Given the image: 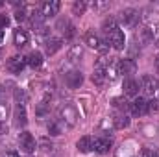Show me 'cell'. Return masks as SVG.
Segmentation results:
<instances>
[{"label": "cell", "instance_id": "1", "mask_svg": "<svg viewBox=\"0 0 159 157\" xmlns=\"http://www.w3.org/2000/svg\"><path fill=\"white\" fill-rule=\"evenodd\" d=\"M57 115H59V122L65 124V126H69V128H74L76 122H78V118H80L78 109H76L72 104H63V105L59 107Z\"/></svg>", "mask_w": 159, "mask_h": 157}, {"label": "cell", "instance_id": "2", "mask_svg": "<svg viewBox=\"0 0 159 157\" xmlns=\"http://www.w3.org/2000/svg\"><path fill=\"white\" fill-rule=\"evenodd\" d=\"M107 63H109L107 57H100L98 63L94 65V70H93V76H91V78H93V83L98 85V87H104V85L107 83V74H106Z\"/></svg>", "mask_w": 159, "mask_h": 157}, {"label": "cell", "instance_id": "3", "mask_svg": "<svg viewBox=\"0 0 159 157\" xmlns=\"http://www.w3.org/2000/svg\"><path fill=\"white\" fill-rule=\"evenodd\" d=\"M139 87H141V91H143L144 96H152V98H156V94L159 92L157 78H154V76H150V74H144V76L141 78Z\"/></svg>", "mask_w": 159, "mask_h": 157}, {"label": "cell", "instance_id": "4", "mask_svg": "<svg viewBox=\"0 0 159 157\" xmlns=\"http://www.w3.org/2000/svg\"><path fill=\"white\" fill-rule=\"evenodd\" d=\"M106 43H107V46H113L115 50H122L124 44H126L124 32L120 28H115L111 32H106Z\"/></svg>", "mask_w": 159, "mask_h": 157}, {"label": "cell", "instance_id": "5", "mask_svg": "<svg viewBox=\"0 0 159 157\" xmlns=\"http://www.w3.org/2000/svg\"><path fill=\"white\" fill-rule=\"evenodd\" d=\"M139 154H141V146L133 139L124 141L120 144V148L117 150V157H139Z\"/></svg>", "mask_w": 159, "mask_h": 157}, {"label": "cell", "instance_id": "6", "mask_svg": "<svg viewBox=\"0 0 159 157\" xmlns=\"http://www.w3.org/2000/svg\"><path fill=\"white\" fill-rule=\"evenodd\" d=\"M120 22L124 24V26H128V28H135L137 24H139V20H141V13L137 11V9H133V7H126L124 11H120Z\"/></svg>", "mask_w": 159, "mask_h": 157}, {"label": "cell", "instance_id": "7", "mask_svg": "<svg viewBox=\"0 0 159 157\" xmlns=\"http://www.w3.org/2000/svg\"><path fill=\"white\" fill-rule=\"evenodd\" d=\"M83 41H85V44L87 46H91V48H94V50H98L102 56L109 50V46H107V43H104V41L100 39L94 32H87L85 34V37H83Z\"/></svg>", "mask_w": 159, "mask_h": 157}, {"label": "cell", "instance_id": "8", "mask_svg": "<svg viewBox=\"0 0 159 157\" xmlns=\"http://www.w3.org/2000/svg\"><path fill=\"white\" fill-rule=\"evenodd\" d=\"M19 146L24 154H34L35 148H37V142H35V139L30 131H22L19 135Z\"/></svg>", "mask_w": 159, "mask_h": 157}, {"label": "cell", "instance_id": "9", "mask_svg": "<svg viewBox=\"0 0 159 157\" xmlns=\"http://www.w3.org/2000/svg\"><path fill=\"white\" fill-rule=\"evenodd\" d=\"M26 65H28V63H26V57H22V56H13V57L7 59V65H6V67H7V70H9L11 74H20Z\"/></svg>", "mask_w": 159, "mask_h": 157}, {"label": "cell", "instance_id": "10", "mask_svg": "<svg viewBox=\"0 0 159 157\" xmlns=\"http://www.w3.org/2000/svg\"><path fill=\"white\" fill-rule=\"evenodd\" d=\"M111 144H113V141H111V137H107V135H102V137L93 139V150H94L96 154H107L109 148H111Z\"/></svg>", "mask_w": 159, "mask_h": 157}, {"label": "cell", "instance_id": "11", "mask_svg": "<svg viewBox=\"0 0 159 157\" xmlns=\"http://www.w3.org/2000/svg\"><path fill=\"white\" fill-rule=\"evenodd\" d=\"M137 72V63L131 59V57H126V59H119V74L129 78Z\"/></svg>", "mask_w": 159, "mask_h": 157}, {"label": "cell", "instance_id": "12", "mask_svg": "<svg viewBox=\"0 0 159 157\" xmlns=\"http://www.w3.org/2000/svg\"><path fill=\"white\" fill-rule=\"evenodd\" d=\"M56 28L61 32V35H63L65 39H72V37L76 35V28H74V24H72L69 19H59L57 24H56Z\"/></svg>", "mask_w": 159, "mask_h": 157}, {"label": "cell", "instance_id": "13", "mask_svg": "<svg viewBox=\"0 0 159 157\" xmlns=\"http://www.w3.org/2000/svg\"><path fill=\"white\" fill-rule=\"evenodd\" d=\"M129 111H131V115H135V117H144V115L148 113V102L139 96V98H135V100L129 104Z\"/></svg>", "mask_w": 159, "mask_h": 157}, {"label": "cell", "instance_id": "14", "mask_svg": "<svg viewBox=\"0 0 159 157\" xmlns=\"http://www.w3.org/2000/svg\"><path fill=\"white\" fill-rule=\"evenodd\" d=\"M81 83H83V74L80 70H69L65 74V85L69 89H78Z\"/></svg>", "mask_w": 159, "mask_h": 157}, {"label": "cell", "instance_id": "15", "mask_svg": "<svg viewBox=\"0 0 159 157\" xmlns=\"http://www.w3.org/2000/svg\"><path fill=\"white\" fill-rule=\"evenodd\" d=\"M59 7H61V2H59V0H48V2H44V4L41 6V13H43L44 19H48V17L57 15Z\"/></svg>", "mask_w": 159, "mask_h": 157}, {"label": "cell", "instance_id": "16", "mask_svg": "<svg viewBox=\"0 0 159 157\" xmlns=\"http://www.w3.org/2000/svg\"><path fill=\"white\" fill-rule=\"evenodd\" d=\"M26 122H28V118H26V107L24 105H17L15 107V111H13V124H15V128H24L26 126Z\"/></svg>", "mask_w": 159, "mask_h": 157}, {"label": "cell", "instance_id": "17", "mask_svg": "<svg viewBox=\"0 0 159 157\" xmlns=\"http://www.w3.org/2000/svg\"><path fill=\"white\" fill-rule=\"evenodd\" d=\"M135 41H139V44H150V43H154L150 26H141L137 30V34H135Z\"/></svg>", "mask_w": 159, "mask_h": 157}, {"label": "cell", "instance_id": "18", "mask_svg": "<svg viewBox=\"0 0 159 157\" xmlns=\"http://www.w3.org/2000/svg\"><path fill=\"white\" fill-rule=\"evenodd\" d=\"M124 94L126 96H137L139 94V81H135V79H131V78H128V79H124Z\"/></svg>", "mask_w": 159, "mask_h": 157}, {"label": "cell", "instance_id": "19", "mask_svg": "<svg viewBox=\"0 0 159 157\" xmlns=\"http://www.w3.org/2000/svg\"><path fill=\"white\" fill-rule=\"evenodd\" d=\"M13 44H15L17 48H24V46L28 44V34H26V30L17 28V30L13 32Z\"/></svg>", "mask_w": 159, "mask_h": 157}, {"label": "cell", "instance_id": "20", "mask_svg": "<svg viewBox=\"0 0 159 157\" xmlns=\"http://www.w3.org/2000/svg\"><path fill=\"white\" fill-rule=\"evenodd\" d=\"M111 122H113V128L115 129H124V128L129 126V117L126 113H115L113 118H111Z\"/></svg>", "mask_w": 159, "mask_h": 157}, {"label": "cell", "instance_id": "21", "mask_svg": "<svg viewBox=\"0 0 159 157\" xmlns=\"http://www.w3.org/2000/svg\"><path fill=\"white\" fill-rule=\"evenodd\" d=\"M61 48V39H56V37H48L44 41V50L48 56H54L57 50Z\"/></svg>", "mask_w": 159, "mask_h": 157}, {"label": "cell", "instance_id": "22", "mask_svg": "<svg viewBox=\"0 0 159 157\" xmlns=\"http://www.w3.org/2000/svg\"><path fill=\"white\" fill-rule=\"evenodd\" d=\"M76 148H78V152H81V154H89L93 150V137H89V135L81 137L78 142H76Z\"/></svg>", "mask_w": 159, "mask_h": 157}, {"label": "cell", "instance_id": "23", "mask_svg": "<svg viewBox=\"0 0 159 157\" xmlns=\"http://www.w3.org/2000/svg\"><path fill=\"white\" fill-rule=\"evenodd\" d=\"M106 74H107V79L113 81V79L119 76V59H109L107 67H106Z\"/></svg>", "mask_w": 159, "mask_h": 157}, {"label": "cell", "instance_id": "24", "mask_svg": "<svg viewBox=\"0 0 159 157\" xmlns=\"http://www.w3.org/2000/svg\"><path fill=\"white\" fill-rule=\"evenodd\" d=\"M26 63H28L32 69H39L41 65H43V56H41V52H30L28 57H26Z\"/></svg>", "mask_w": 159, "mask_h": 157}, {"label": "cell", "instance_id": "25", "mask_svg": "<svg viewBox=\"0 0 159 157\" xmlns=\"http://www.w3.org/2000/svg\"><path fill=\"white\" fill-rule=\"evenodd\" d=\"M13 98H15L17 105H26L28 104V94H26L24 89H15L13 91Z\"/></svg>", "mask_w": 159, "mask_h": 157}, {"label": "cell", "instance_id": "26", "mask_svg": "<svg viewBox=\"0 0 159 157\" xmlns=\"http://www.w3.org/2000/svg\"><path fill=\"white\" fill-rule=\"evenodd\" d=\"M81 56H83V48H81V44H74V46L69 50V61H70V63L80 61Z\"/></svg>", "mask_w": 159, "mask_h": 157}, {"label": "cell", "instance_id": "27", "mask_svg": "<svg viewBox=\"0 0 159 157\" xmlns=\"http://www.w3.org/2000/svg\"><path fill=\"white\" fill-rule=\"evenodd\" d=\"M113 105L117 107V109H120L119 113H126V111H129V104L124 100V98H113Z\"/></svg>", "mask_w": 159, "mask_h": 157}, {"label": "cell", "instance_id": "28", "mask_svg": "<svg viewBox=\"0 0 159 157\" xmlns=\"http://www.w3.org/2000/svg\"><path fill=\"white\" fill-rule=\"evenodd\" d=\"M115 28H119V24H117V19H115V17L106 19V20H104V24H102L104 34H106V32H111V30H115Z\"/></svg>", "mask_w": 159, "mask_h": 157}, {"label": "cell", "instance_id": "29", "mask_svg": "<svg viewBox=\"0 0 159 157\" xmlns=\"http://www.w3.org/2000/svg\"><path fill=\"white\" fill-rule=\"evenodd\" d=\"M85 9H87V4H85L83 0H76V2L72 4V13H74V15H78V17L85 13Z\"/></svg>", "mask_w": 159, "mask_h": 157}, {"label": "cell", "instance_id": "30", "mask_svg": "<svg viewBox=\"0 0 159 157\" xmlns=\"http://www.w3.org/2000/svg\"><path fill=\"white\" fill-rule=\"evenodd\" d=\"M48 133H50L52 137L61 135V124H57L56 120H50V122H48Z\"/></svg>", "mask_w": 159, "mask_h": 157}, {"label": "cell", "instance_id": "31", "mask_svg": "<svg viewBox=\"0 0 159 157\" xmlns=\"http://www.w3.org/2000/svg\"><path fill=\"white\" fill-rule=\"evenodd\" d=\"M139 157H159V152L152 146H144V148H141Z\"/></svg>", "mask_w": 159, "mask_h": 157}, {"label": "cell", "instance_id": "32", "mask_svg": "<svg viewBox=\"0 0 159 157\" xmlns=\"http://www.w3.org/2000/svg\"><path fill=\"white\" fill-rule=\"evenodd\" d=\"M28 15H30V13H28V9H26V6H24V4H20V7L15 11V19H17L19 22H20V20H24V19H28Z\"/></svg>", "mask_w": 159, "mask_h": 157}, {"label": "cell", "instance_id": "33", "mask_svg": "<svg viewBox=\"0 0 159 157\" xmlns=\"http://www.w3.org/2000/svg\"><path fill=\"white\" fill-rule=\"evenodd\" d=\"M46 113H48V104L39 102V104H37V107H35V115H37V117H44Z\"/></svg>", "mask_w": 159, "mask_h": 157}, {"label": "cell", "instance_id": "34", "mask_svg": "<svg viewBox=\"0 0 159 157\" xmlns=\"http://www.w3.org/2000/svg\"><path fill=\"white\" fill-rule=\"evenodd\" d=\"M150 32H152V39L157 43V46H159V22L157 24H154V26H150Z\"/></svg>", "mask_w": 159, "mask_h": 157}, {"label": "cell", "instance_id": "35", "mask_svg": "<svg viewBox=\"0 0 159 157\" xmlns=\"http://www.w3.org/2000/svg\"><path fill=\"white\" fill-rule=\"evenodd\" d=\"M157 104H159V102L156 100V98H154V100H150V102H148V113H156V111L159 109Z\"/></svg>", "mask_w": 159, "mask_h": 157}, {"label": "cell", "instance_id": "36", "mask_svg": "<svg viewBox=\"0 0 159 157\" xmlns=\"http://www.w3.org/2000/svg\"><path fill=\"white\" fill-rule=\"evenodd\" d=\"M93 7L94 9H104V7H109V2H94Z\"/></svg>", "mask_w": 159, "mask_h": 157}, {"label": "cell", "instance_id": "37", "mask_svg": "<svg viewBox=\"0 0 159 157\" xmlns=\"http://www.w3.org/2000/svg\"><path fill=\"white\" fill-rule=\"evenodd\" d=\"M7 24H9V19H7L6 15H2V13H0V30H2V28H6Z\"/></svg>", "mask_w": 159, "mask_h": 157}, {"label": "cell", "instance_id": "38", "mask_svg": "<svg viewBox=\"0 0 159 157\" xmlns=\"http://www.w3.org/2000/svg\"><path fill=\"white\" fill-rule=\"evenodd\" d=\"M6 133H7V124L0 122V135H6Z\"/></svg>", "mask_w": 159, "mask_h": 157}, {"label": "cell", "instance_id": "39", "mask_svg": "<svg viewBox=\"0 0 159 157\" xmlns=\"http://www.w3.org/2000/svg\"><path fill=\"white\" fill-rule=\"evenodd\" d=\"M6 157H19V154H17V152H7Z\"/></svg>", "mask_w": 159, "mask_h": 157}, {"label": "cell", "instance_id": "40", "mask_svg": "<svg viewBox=\"0 0 159 157\" xmlns=\"http://www.w3.org/2000/svg\"><path fill=\"white\" fill-rule=\"evenodd\" d=\"M154 65H156V70H157V74H159V56L156 57V61H154Z\"/></svg>", "mask_w": 159, "mask_h": 157}, {"label": "cell", "instance_id": "41", "mask_svg": "<svg viewBox=\"0 0 159 157\" xmlns=\"http://www.w3.org/2000/svg\"><path fill=\"white\" fill-rule=\"evenodd\" d=\"M2 41H4V32L0 30V44H2Z\"/></svg>", "mask_w": 159, "mask_h": 157}]
</instances>
